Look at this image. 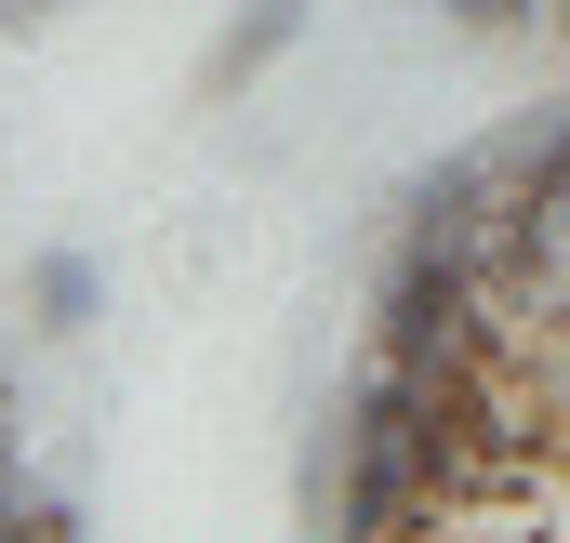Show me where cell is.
<instances>
[{
	"mask_svg": "<svg viewBox=\"0 0 570 543\" xmlns=\"http://www.w3.org/2000/svg\"><path fill=\"white\" fill-rule=\"evenodd\" d=\"M305 27H318V0H239V13H226V40L199 53V93H213V107H226V93H253Z\"/></svg>",
	"mask_w": 570,
	"mask_h": 543,
	"instance_id": "obj_1",
	"label": "cell"
},
{
	"mask_svg": "<svg viewBox=\"0 0 570 543\" xmlns=\"http://www.w3.org/2000/svg\"><path fill=\"white\" fill-rule=\"evenodd\" d=\"M27 318H40V332H94V318H107V266H94V253H40V266H27Z\"/></svg>",
	"mask_w": 570,
	"mask_h": 543,
	"instance_id": "obj_2",
	"label": "cell"
},
{
	"mask_svg": "<svg viewBox=\"0 0 570 543\" xmlns=\"http://www.w3.org/2000/svg\"><path fill=\"white\" fill-rule=\"evenodd\" d=\"M438 13H464V27H491V40H504V27H544V0H438Z\"/></svg>",
	"mask_w": 570,
	"mask_h": 543,
	"instance_id": "obj_3",
	"label": "cell"
},
{
	"mask_svg": "<svg viewBox=\"0 0 570 543\" xmlns=\"http://www.w3.org/2000/svg\"><path fill=\"white\" fill-rule=\"evenodd\" d=\"M544 27H558V40H570V0H544Z\"/></svg>",
	"mask_w": 570,
	"mask_h": 543,
	"instance_id": "obj_4",
	"label": "cell"
}]
</instances>
